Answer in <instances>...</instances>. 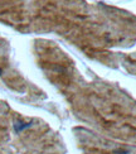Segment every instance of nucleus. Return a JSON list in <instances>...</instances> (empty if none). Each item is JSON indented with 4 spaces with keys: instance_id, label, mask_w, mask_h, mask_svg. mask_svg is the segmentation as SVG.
<instances>
[{
    "instance_id": "nucleus-1",
    "label": "nucleus",
    "mask_w": 136,
    "mask_h": 154,
    "mask_svg": "<svg viewBox=\"0 0 136 154\" xmlns=\"http://www.w3.org/2000/svg\"><path fill=\"white\" fill-rule=\"evenodd\" d=\"M28 126H30V124H25V123H18V124H15V125H14V128H15V131H17V133H19V131L24 130L25 128H28Z\"/></svg>"
}]
</instances>
